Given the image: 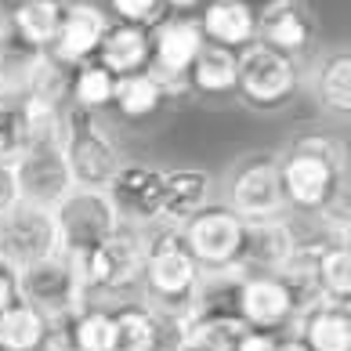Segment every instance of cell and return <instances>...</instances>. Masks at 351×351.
I'll return each instance as SVG.
<instances>
[{
    "mask_svg": "<svg viewBox=\"0 0 351 351\" xmlns=\"http://www.w3.org/2000/svg\"><path fill=\"white\" fill-rule=\"evenodd\" d=\"M109 19L123 25H138V29H152L160 19H167L163 0H106Z\"/></svg>",
    "mask_w": 351,
    "mask_h": 351,
    "instance_id": "obj_35",
    "label": "cell"
},
{
    "mask_svg": "<svg viewBox=\"0 0 351 351\" xmlns=\"http://www.w3.org/2000/svg\"><path fill=\"white\" fill-rule=\"evenodd\" d=\"M250 326L239 315H189L181 322L178 351H239Z\"/></svg>",
    "mask_w": 351,
    "mask_h": 351,
    "instance_id": "obj_24",
    "label": "cell"
},
{
    "mask_svg": "<svg viewBox=\"0 0 351 351\" xmlns=\"http://www.w3.org/2000/svg\"><path fill=\"white\" fill-rule=\"evenodd\" d=\"M279 181L286 210L319 214L337 192L348 189L344 145L326 131L297 134L286 152H279Z\"/></svg>",
    "mask_w": 351,
    "mask_h": 351,
    "instance_id": "obj_1",
    "label": "cell"
},
{
    "mask_svg": "<svg viewBox=\"0 0 351 351\" xmlns=\"http://www.w3.org/2000/svg\"><path fill=\"white\" fill-rule=\"evenodd\" d=\"M185 90L199 98L236 95V51H225V47L203 40L199 55L192 58V66L185 73Z\"/></svg>",
    "mask_w": 351,
    "mask_h": 351,
    "instance_id": "obj_23",
    "label": "cell"
},
{
    "mask_svg": "<svg viewBox=\"0 0 351 351\" xmlns=\"http://www.w3.org/2000/svg\"><path fill=\"white\" fill-rule=\"evenodd\" d=\"M66 4H69V0H25V4L11 8L8 15H11V22H15V29L36 51H47L51 44H55V36H58Z\"/></svg>",
    "mask_w": 351,
    "mask_h": 351,
    "instance_id": "obj_28",
    "label": "cell"
},
{
    "mask_svg": "<svg viewBox=\"0 0 351 351\" xmlns=\"http://www.w3.org/2000/svg\"><path fill=\"white\" fill-rule=\"evenodd\" d=\"M221 203L243 221H271L290 214L279 181V152L239 156L225 174V199Z\"/></svg>",
    "mask_w": 351,
    "mask_h": 351,
    "instance_id": "obj_6",
    "label": "cell"
},
{
    "mask_svg": "<svg viewBox=\"0 0 351 351\" xmlns=\"http://www.w3.org/2000/svg\"><path fill=\"white\" fill-rule=\"evenodd\" d=\"M19 301L36 308L44 319L66 315L84 304V282L80 268L66 254H51L36 265L19 268Z\"/></svg>",
    "mask_w": 351,
    "mask_h": 351,
    "instance_id": "obj_10",
    "label": "cell"
},
{
    "mask_svg": "<svg viewBox=\"0 0 351 351\" xmlns=\"http://www.w3.org/2000/svg\"><path fill=\"white\" fill-rule=\"evenodd\" d=\"M160 185H163V171H156L149 163L123 160L120 171L106 185V196L116 217H120V225L141 228V232L160 225Z\"/></svg>",
    "mask_w": 351,
    "mask_h": 351,
    "instance_id": "obj_12",
    "label": "cell"
},
{
    "mask_svg": "<svg viewBox=\"0 0 351 351\" xmlns=\"http://www.w3.org/2000/svg\"><path fill=\"white\" fill-rule=\"evenodd\" d=\"M15 185L19 199L40 210H55L73 192V178L66 167L62 145H29L15 160Z\"/></svg>",
    "mask_w": 351,
    "mask_h": 351,
    "instance_id": "obj_13",
    "label": "cell"
},
{
    "mask_svg": "<svg viewBox=\"0 0 351 351\" xmlns=\"http://www.w3.org/2000/svg\"><path fill=\"white\" fill-rule=\"evenodd\" d=\"M243 4L250 8V15H254V19H265V15H271V11H279V8L297 4V0H243Z\"/></svg>",
    "mask_w": 351,
    "mask_h": 351,
    "instance_id": "obj_38",
    "label": "cell"
},
{
    "mask_svg": "<svg viewBox=\"0 0 351 351\" xmlns=\"http://www.w3.org/2000/svg\"><path fill=\"white\" fill-rule=\"evenodd\" d=\"M106 25H109L106 8L90 4V0H73V4H66V15H62L55 44H51L44 55H51L55 62H62V66H69V69L84 66V62L95 58Z\"/></svg>",
    "mask_w": 351,
    "mask_h": 351,
    "instance_id": "obj_17",
    "label": "cell"
},
{
    "mask_svg": "<svg viewBox=\"0 0 351 351\" xmlns=\"http://www.w3.org/2000/svg\"><path fill=\"white\" fill-rule=\"evenodd\" d=\"M51 214H55L58 228V254L73 257V261H84L95 246H101L120 228L109 196L95 189H73Z\"/></svg>",
    "mask_w": 351,
    "mask_h": 351,
    "instance_id": "obj_8",
    "label": "cell"
},
{
    "mask_svg": "<svg viewBox=\"0 0 351 351\" xmlns=\"http://www.w3.org/2000/svg\"><path fill=\"white\" fill-rule=\"evenodd\" d=\"M112 344V311L106 304L76 308V348L80 351H109Z\"/></svg>",
    "mask_w": 351,
    "mask_h": 351,
    "instance_id": "obj_34",
    "label": "cell"
},
{
    "mask_svg": "<svg viewBox=\"0 0 351 351\" xmlns=\"http://www.w3.org/2000/svg\"><path fill=\"white\" fill-rule=\"evenodd\" d=\"M214 178L199 167H174L163 171L160 185V225L181 228L189 217H196L203 206H210Z\"/></svg>",
    "mask_w": 351,
    "mask_h": 351,
    "instance_id": "obj_18",
    "label": "cell"
},
{
    "mask_svg": "<svg viewBox=\"0 0 351 351\" xmlns=\"http://www.w3.org/2000/svg\"><path fill=\"white\" fill-rule=\"evenodd\" d=\"M62 156H66L73 189H95V192H106V185L123 163V149L116 145L101 116L73 106L62 109Z\"/></svg>",
    "mask_w": 351,
    "mask_h": 351,
    "instance_id": "obj_4",
    "label": "cell"
},
{
    "mask_svg": "<svg viewBox=\"0 0 351 351\" xmlns=\"http://www.w3.org/2000/svg\"><path fill=\"white\" fill-rule=\"evenodd\" d=\"M19 301V271L8 261H0V311Z\"/></svg>",
    "mask_w": 351,
    "mask_h": 351,
    "instance_id": "obj_37",
    "label": "cell"
},
{
    "mask_svg": "<svg viewBox=\"0 0 351 351\" xmlns=\"http://www.w3.org/2000/svg\"><path fill=\"white\" fill-rule=\"evenodd\" d=\"M290 337L304 351H351V311L348 304L319 301L297 311Z\"/></svg>",
    "mask_w": 351,
    "mask_h": 351,
    "instance_id": "obj_19",
    "label": "cell"
},
{
    "mask_svg": "<svg viewBox=\"0 0 351 351\" xmlns=\"http://www.w3.org/2000/svg\"><path fill=\"white\" fill-rule=\"evenodd\" d=\"M196 25L206 44L236 51V55L257 40V19L243 0H206L196 15Z\"/></svg>",
    "mask_w": 351,
    "mask_h": 351,
    "instance_id": "obj_21",
    "label": "cell"
},
{
    "mask_svg": "<svg viewBox=\"0 0 351 351\" xmlns=\"http://www.w3.org/2000/svg\"><path fill=\"white\" fill-rule=\"evenodd\" d=\"M19 203V185H15V163H0V214Z\"/></svg>",
    "mask_w": 351,
    "mask_h": 351,
    "instance_id": "obj_36",
    "label": "cell"
},
{
    "mask_svg": "<svg viewBox=\"0 0 351 351\" xmlns=\"http://www.w3.org/2000/svg\"><path fill=\"white\" fill-rule=\"evenodd\" d=\"M44 51H36L25 36L15 29V22L4 11L0 15V90H25L29 76L40 66Z\"/></svg>",
    "mask_w": 351,
    "mask_h": 351,
    "instance_id": "obj_26",
    "label": "cell"
},
{
    "mask_svg": "<svg viewBox=\"0 0 351 351\" xmlns=\"http://www.w3.org/2000/svg\"><path fill=\"white\" fill-rule=\"evenodd\" d=\"M141 265H145V232L120 225L84 261H76L84 282V304L112 308L134 301V290H141Z\"/></svg>",
    "mask_w": 351,
    "mask_h": 351,
    "instance_id": "obj_3",
    "label": "cell"
},
{
    "mask_svg": "<svg viewBox=\"0 0 351 351\" xmlns=\"http://www.w3.org/2000/svg\"><path fill=\"white\" fill-rule=\"evenodd\" d=\"M112 90H116V76L106 73L95 58H90V62H84V66L73 69V80H69V106L101 116V112L112 106Z\"/></svg>",
    "mask_w": 351,
    "mask_h": 351,
    "instance_id": "obj_32",
    "label": "cell"
},
{
    "mask_svg": "<svg viewBox=\"0 0 351 351\" xmlns=\"http://www.w3.org/2000/svg\"><path fill=\"white\" fill-rule=\"evenodd\" d=\"M167 101H171V90L156 80L149 69H141V73H131V76L116 80L109 109H116V116H123L131 123H141V120H152Z\"/></svg>",
    "mask_w": 351,
    "mask_h": 351,
    "instance_id": "obj_25",
    "label": "cell"
},
{
    "mask_svg": "<svg viewBox=\"0 0 351 351\" xmlns=\"http://www.w3.org/2000/svg\"><path fill=\"white\" fill-rule=\"evenodd\" d=\"M297 243H301V236L293 232V225L286 217L246 221L243 257H239L243 276H279V271L290 265Z\"/></svg>",
    "mask_w": 351,
    "mask_h": 351,
    "instance_id": "obj_16",
    "label": "cell"
},
{
    "mask_svg": "<svg viewBox=\"0 0 351 351\" xmlns=\"http://www.w3.org/2000/svg\"><path fill=\"white\" fill-rule=\"evenodd\" d=\"M112 344L109 351H178L181 326L174 319H163L145 301L112 304Z\"/></svg>",
    "mask_w": 351,
    "mask_h": 351,
    "instance_id": "obj_15",
    "label": "cell"
},
{
    "mask_svg": "<svg viewBox=\"0 0 351 351\" xmlns=\"http://www.w3.org/2000/svg\"><path fill=\"white\" fill-rule=\"evenodd\" d=\"M8 4H11V8H19V4H25V0H8Z\"/></svg>",
    "mask_w": 351,
    "mask_h": 351,
    "instance_id": "obj_41",
    "label": "cell"
},
{
    "mask_svg": "<svg viewBox=\"0 0 351 351\" xmlns=\"http://www.w3.org/2000/svg\"><path fill=\"white\" fill-rule=\"evenodd\" d=\"M95 62L106 73H112L116 80L149 69V29H138V25H123V22L109 19L106 33L98 40Z\"/></svg>",
    "mask_w": 351,
    "mask_h": 351,
    "instance_id": "obj_22",
    "label": "cell"
},
{
    "mask_svg": "<svg viewBox=\"0 0 351 351\" xmlns=\"http://www.w3.org/2000/svg\"><path fill=\"white\" fill-rule=\"evenodd\" d=\"M315 282L322 301L348 304L351 301V250L348 239H326L315 257Z\"/></svg>",
    "mask_w": 351,
    "mask_h": 351,
    "instance_id": "obj_30",
    "label": "cell"
},
{
    "mask_svg": "<svg viewBox=\"0 0 351 351\" xmlns=\"http://www.w3.org/2000/svg\"><path fill=\"white\" fill-rule=\"evenodd\" d=\"M29 149V98L25 90H0V163H15Z\"/></svg>",
    "mask_w": 351,
    "mask_h": 351,
    "instance_id": "obj_31",
    "label": "cell"
},
{
    "mask_svg": "<svg viewBox=\"0 0 351 351\" xmlns=\"http://www.w3.org/2000/svg\"><path fill=\"white\" fill-rule=\"evenodd\" d=\"M69 80H73V69L62 66V62H55L51 55H44L40 66H36V73L29 76V84H25V95L47 101V106L66 109L69 106Z\"/></svg>",
    "mask_w": 351,
    "mask_h": 351,
    "instance_id": "obj_33",
    "label": "cell"
},
{
    "mask_svg": "<svg viewBox=\"0 0 351 351\" xmlns=\"http://www.w3.org/2000/svg\"><path fill=\"white\" fill-rule=\"evenodd\" d=\"M236 315L254 333H290L297 304L279 276H243L236 290Z\"/></svg>",
    "mask_w": 351,
    "mask_h": 351,
    "instance_id": "obj_14",
    "label": "cell"
},
{
    "mask_svg": "<svg viewBox=\"0 0 351 351\" xmlns=\"http://www.w3.org/2000/svg\"><path fill=\"white\" fill-rule=\"evenodd\" d=\"M286 351H304V348H301V344H297L293 337H290V341H286Z\"/></svg>",
    "mask_w": 351,
    "mask_h": 351,
    "instance_id": "obj_40",
    "label": "cell"
},
{
    "mask_svg": "<svg viewBox=\"0 0 351 351\" xmlns=\"http://www.w3.org/2000/svg\"><path fill=\"white\" fill-rule=\"evenodd\" d=\"M301 87H304V76L297 58H286L257 40L236 55V95L250 109H261V112L282 109L297 98Z\"/></svg>",
    "mask_w": 351,
    "mask_h": 351,
    "instance_id": "obj_5",
    "label": "cell"
},
{
    "mask_svg": "<svg viewBox=\"0 0 351 351\" xmlns=\"http://www.w3.org/2000/svg\"><path fill=\"white\" fill-rule=\"evenodd\" d=\"M203 47V33L196 25V15H167L149 29V73L160 80L171 98L189 95L185 90V73L192 58Z\"/></svg>",
    "mask_w": 351,
    "mask_h": 351,
    "instance_id": "obj_9",
    "label": "cell"
},
{
    "mask_svg": "<svg viewBox=\"0 0 351 351\" xmlns=\"http://www.w3.org/2000/svg\"><path fill=\"white\" fill-rule=\"evenodd\" d=\"M206 0H163L167 15H192V11H199Z\"/></svg>",
    "mask_w": 351,
    "mask_h": 351,
    "instance_id": "obj_39",
    "label": "cell"
},
{
    "mask_svg": "<svg viewBox=\"0 0 351 351\" xmlns=\"http://www.w3.org/2000/svg\"><path fill=\"white\" fill-rule=\"evenodd\" d=\"M47 319L25 301L0 311V351H44Z\"/></svg>",
    "mask_w": 351,
    "mask_h": 351,
    "instance_id": "obj_29",
    "label": "cell"
},
{
    "mask_svg": "<svg viewBox=\"0 0 351 351\" xmlns=\"http://www.w3.org/2000/svg\"><path fill=\"white\" fill-rule=\"evenodd\" d=\"M203 271L192 261L181 232L171 225L145 228V265H141V301L178 326L189 319Z\"/></svg>",
    "mask_w": 351,
    "mask_h": 351,
    "instance_id": "obj_2",
    "label": "cell"
},
{
    "mask_svg": "<svg viewBox=\"0 0 351 351\" xmlns=\"http://www.w3.org/2000/svg\"><path fill=\"white\" fill-rule=\"evenodd\" d=\"M308 87L315 106L330 120H348L351 116V51L348 47H330L308 73Z\"/></svg>",
    "mask_w": 351,
    "mask_h": 351,
    "instance_id": "obj_20",
    "label": "cell"
},
{
    "mask_svg": "<svg viewBox=\"0 0 351 351\" xmlns=\"http://www.w3.org/2000/svg\"><path fill=\"white\" fill-rule=\"evenodd\" d=\"M178 232H181V239H185L192 261L199 265L203 276H228V271H243L239 257H243L246 221L232 214L225 203L203 206V210L196 217H189Z\"/></svg>",
    "mask_w": 351,
    "mask_h": 351,
    "instance_id": "obj_7",
    "label": "cell"
},
{
    "mask_svg": "<svg viewBox=\"0 0 351 351\" xmlns=\"http://www.w3.org/2000/svg\"><path fill=\"white\" fill-rule=\"evenodd\" d=\"M257 44L279 51L286 58H297L311 44V22L297 4L279 8V11H271V15L257 19Z\"/></svg>",
    "mask_w": 351,
    "mask_h": 351,
    "instance_id": "obj_27",
    "label": "cell"
},
{
    "mask_svg": "<svg viewBox=\"0 0 351 351\" xmlns=\"http://www.w3.org/2000/svg\"><path fill=\"white\" fill-rule=\"evenodd\" d=\"M51 254H58V228L51 210L19 199L11 210L0 214V261H8L19 271Z\"/></svg>",
    "mask_w": 351,
    "mask_h": 351,
    "instance_id": "obj_11",
    "label": "cell"
}]
</instances>
